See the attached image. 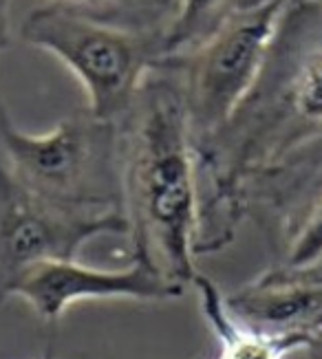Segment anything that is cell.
Listing matches in <instances>:
<instances>
[{
    "label": "cell",
    "instance_id": "12",
    "mask_svg": "<svg viewBox=\"0 0 322 359\" xmlns=\"http://www.w3.org/2000/svg\"><path fill=\"white\" fill-rule=\"evenodd\" d=\"M47 3L137 27H166L170 18L163 0H47Z\"/></svg>",
    "mask_w": 322,
    "mask_h": 359
},
{
    "label": "cell",
    "instance_id": "1",
    "mask_svg": "<svg viewBox=\"0 0 322 359\" xmlns=\"http://www.w3.org/2000/svg\"><path fill=\"white\" fill-rule=\"evenodd\" d=\"M196 148V256L221 252L254 187L322 157V0H287L248 97Z\"/></svg>",
    "mask_w": 322,
    "mask_h": 359
},
{
    "label": "cell",
    "instance_id": "16",
    "mask_svg": "<svg viewBox=\"0 0 322 359\" xmlns=\"http://www.w3.org/2000/svg\"><path fill=\"white\" fill-rule=\"evenodd\" d=\"M40 359H53V357H51V355L47 353V355H44V357H40Z\"/></svg>",
    "mask_w": 322,
    "mask_h": 359
},
{
    "label": "cell",
    "instance_id": "6",
    "mask_svg": "<svg viewBox=\"0 0 322 359\" xmlns=\"http://www.w3.org/2000/svg\"><path fill=\"white\" fill-rule=\"evenodd\" d=\"M104 233H126L121 212H86L36 194L0 159V304L34 267L51 260H75L78 252Z\"/></svg>",
    "mask_w": 322,
    "mask_h": 359
},
{
    "label": "cell",
    "instance_id": "4",
    "mask_svg": "<svg viewBox=\"0 0 322 359\" xmlns=\"http://www.w3.org/2000/svg\"><path fill=\"white\" fill-rule=\"evenodd\" d=\"M0 159L25 187L60 205L121 212L117 121L82 111L32 135L0 102Z\"/></svg>",
    "mask_w": 322,
    "mask_h": 359
},
{
    "label": "cell",
    "instance_id": "15",
    "mask_svg": "<svg viewBox=\"0 0 322 359\" xmlns=\"http://www.w3.org/2000/svg\"><path fill=\"white\" fill-rule=\"evenodd\" d=\"M163 7H166V11L173 15V11H175V7H177V0H163ZM170 20V18H168Z\"/></svg>",
    "mask_w": 322,
    "mask_h": 359
},
{
    "label": "cell",
    "instance_id": "11",
    "mask_svg": "<svg viewBox=\"0 0 322 359\" xmlns=\"http://www.w3.org/2000/svg\"><path fill=\"white\" fill-rule=\"evenodd\" d=\"M236 9H241V0H177L163 27V57L186 53L206 42Z\"/></svg>",
    "mask_w": 322,
    "mask_h": 359
},
{
    "label": "cell",
    "instance_id": "3",
    "mask_svg": "<svg viewBox=\"0 0 322 359\" xmlns=\"http://www.w3.org/2000/svg\"><path fill=\"white\" fill-rule=\"evenodd\" d=\"M20 38L62 62L84 88L86 111L104 121L124 117L166 55L163 27L124 25L49 3L27 13Z\"/></svg>",
    "mask_w": 322,
    "mask_h": 359
},
{
    "label": "cell",
    "instance_id": "14",
    "mask_svg": "<svg viewBox=\"0 0 322 359\" xmlns=\"http://www.w3.org/2000/svg\"><path fill=\"white\" fill-rule=\"evenodd\" d=\"M302 351L307 353V359H322V331L311 337V341Z\"/></svg>",
    "mask_w": 322,
    "mask_h": 359
},
{
    "label": "cell",
    "instance_id": "7",
    "mask_svg": "<svg viewBox=\"0 0 322 359\" xmlns=\"http://www.w3.org/2000/svg\"><path fill=\"white\" fill-rule=\"evenodd\" d=\"M248 218L265 231L271 269L322 276V157L260 181Z\"/></svg>",
    "mask_w": 322,
    "mask_h": 359
},
{
    "label": "cell",
    "instance_id": "9",
    "mask_svg": "<svg viewBox=\"0 0 322 359\" xmlns=\"http://www.w3.org/2000/svg\"><path fill=\"white\" fill-rule=\"evenodd\" d=\"M225 304L248 329L304 348L322 331V276L269 267L225 293Z\"/></svg>",
    "mask_w": 322,
    "mask_h": 359
},
{
    "label": "cell",
    "instance_id": "13",
    "mask_svg": "<svg viewBox=\"0 0 322 359\" xmlns=\"http://www.w3.org/2000/svg\"><path fill=\"white\" fill-rule=\"evenodd\" d=\"M11 44L9 34V0H0V51H5Z\"/></svg>",
    "mask_w": 322,
    "mask_h": 359
},
{
    "label": "cell",
    "instance_id": "8",
    "mask_svg": "<svg viewBox=\"0 0 322 359\" xmlns=\"http://www.w3.org/2000/svg\"><path fill=\"white\" fill-rule=\"evenodd\" d=\"M186 293V287L168 283L140 262L124 269L88 267L75 260H51L34 267L13 289V298L29 304L44 322H58L84 300L168 302Z\"/></svg>",
    "mask_w": 322,
    "mask_h": 359
},
{
    "label": "cell",
    "instance_id": "2",
    "mask_svg": "<svg viewBox=\"0 0 322 359\" xmlns=\"http://www.w3.org/2000/svg\"><path fill=\"white\" fill-rule=\"evenodd\" d=\"M121 214L133 262L190 287L199 238L196 148L179 82L150 71L117 121Z\"/></svg>",
    "mask_w": 322,
    "mask_h": 359
},
{
    "label": "cell",
    "instance_id": "10",
    "mask_svg": "<svg viewBox=\"0 0 322 359\" xmlns=\"http://www.w3.org/2000/svg\"><path fill=\"white\" fill-rule=\"evenodd\" d=\"M192 287L199 295V306L210 326L212 335L219 341L217 359H285L287 353L298 351L289 341H281L260 335L245 324H241L225 304V293L217 283L203 273H196Z\"/></svg>",
    "mask_w": 322,
    "mask_h": 359
},
{
    "label": "cell",
    "instance_id": "5",
    "mask_svg": "<svg viewBox=\"0 0 322 359\" xmlns=\"http://www.w3.org/2000/svg\"><path fill=\"white\" fill-rule=\"evenodd\" d=\"M285 3L267 0L236 9L206 42L157 65L179 82L194 146L217 135L248 97L263 69Z\"/></svg>",
    "mask_w": 322,
    "mask_h": 359
}]
</instances>
